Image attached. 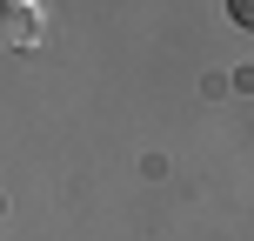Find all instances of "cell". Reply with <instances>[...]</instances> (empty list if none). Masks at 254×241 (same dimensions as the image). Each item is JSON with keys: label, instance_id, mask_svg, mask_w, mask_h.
<instances>
[{"label": "cell", "instance_id": "cell-1", "mask_svg": "<svg viewBox=\"0 0 254 241\" xmlns=\"http://www.w3.org/2000/svg\"><path fill=\"white\" fill-rule=\"evenodd\" d=\"M228 20L241 27V34H254V0H228Z\"/></svg>", "mask_w": 254, "mask_h": 241}]
</instances>
